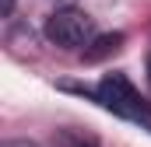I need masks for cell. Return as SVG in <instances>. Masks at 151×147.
I'll return each instance as SVG.
<instances>
[{
    "label": "cell",
    "instance_id": "obj_1",
    "mask_svg": "<svg viewBox=\"0 0 151 147\" xmlns=\"http://www.w3.org/2000/svg\"><path fill=\"white\" fill-rule=\"evenodd\" d=\"M95 102H99L102 109H109L113 116H119V119H130V123L151 130V109L144 105V98L137 95V88H134L123 74H106V77L99 81Z\"/></svg>",
    "mask_w": 151,
    "mask_h": 147
},
{
    "label": "cell",
    "instance_id": "obj_2",
    "mask_svg": "<svg viewBox=\"0 0 151 147\" xmlns=\"http://www.w3.org/2000/svg\"><path fill=\"white\" fill-rule=\"evenodd\" d=\"M91 18L81 11V7H60L46 18V39L60 49H77V46H88L91 42Z\"/></svg>",
    "mask_w": 151,
    "mask_h": 147
},
{
    "label": "cell",
    "instance_id": "obj_3",
    "mask_svg": "<svg viewBox=\"0 0 151 147\" xmlns=\"http://www.w3.org/2000/svg\"><path fill=\"white\" fill-rule=\"evenodd\" d=\"M119 46H123V35H119V32L99 35L95 42H91V46H88V49H84V60H88V63H99V60H106L109 53H116Z\"/></svg>",
    "mask_w": 151,
    "mask_h": 147
},
{
    "label": "cell",
    "instance_id": "obj_4",
    "mask_svg": "<svg viewBox=\"0 0 151 147\" xmlns=\"http://www.w3.org/2000/svg\"><path fill=\"white\" fill-rule=\"evenodd\" d=\"M0 7H4V18H7V14L14 11V0H0Z\"/></svg>",
    "mask_w": 151,
    "mask_h": 147
},
{
    "label": "cell",
    "instance_id": "obj_5",
    "mask_svg": "<svg viewBox=\"0 0 151 147\" xmlns=\"http://www.w3.org/2000/svg\"><path fill=\"white\" fill-rule=\"evenodd\" d=\"M148 81H151V56H148Z\"/></svg>",
    "mask_w": 151,
    "mask_h": 147
}]
</instances>
